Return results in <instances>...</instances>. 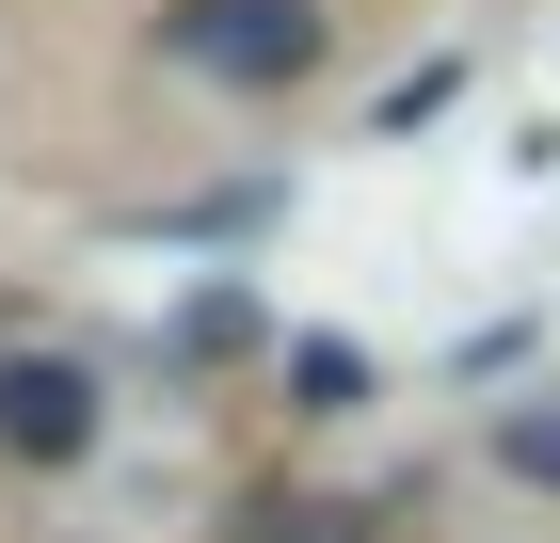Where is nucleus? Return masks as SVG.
<instances>
[{
  "mask_svg": "<svg viewBox=\"0 0 560 543\" xmlns=\"http://www.w3.org/2000/svg\"><path fill=\"white\" fill-rule=\"evenodd\" d=\"M176 64L192 81H304L320 64V0H176Z\"/></svg>",
  "mask_w": 560,
  "mask_h": 543,
  "instance_id": "f257e3e1",
  "label": "nucleus"
},
{
  "mask_svg": "<svg viewBox=\"0 0 560 543\" xmlns=\"http://www.w3.org/2000/svg\"><path fill=\"white\" fill-rule=\"evenodd\" d=\"M497 463H513L528 496H560V400H513V416H497Z\"/></svg>",
  "mask_w": 560,
  "mask_h": 543,
  "instance_id": "20e7f679",
  "label": "nucleus"
},
{
  "mask_svg": "<svg viewBox=\"0 0 560 543\" xmlns=\"http://www.w3.org/2000/svg\"><path fill=\"white\" fill-rule=\"evenodd\" d=\"M0 448H16V463H81V448H96V368H65V352H0Z\"/></svg>",
  "mask_w": 560,
  "mask_h": 543,
  "instance_id": "f03ea898",
  "label": "nucleus"
},
{
  "mask_svg": "<svg viewBox=\"0 0 560 543\" xmlns=\"http://www.w3.org/2000/svg\"><path fill=\"white\" fill-rule=\"evenodd\" d=\"M224 543H369V511H352V496H257Z\"/></svg>",
  "mask_w": 560,
  "mask_h": 543,
  "instance_id": "7ed1b4c3",
  "label": "nucleus"
},
{
  "mask_svg": "<svg viewBox=\"0 0 560 543\" xmlns=\"http://www.w3.org/2000/svg\"><path fill=\"white\" fill-rule=\"evenodd\" d=\"M289 383H304V400H320V416H337V400H369V368H352L337 335H304V352H289Z\"/></svg>",
  "mask_w": 560,
  "mask_h": 543,
  "instance_id": "39448f33",
  "label": "nucleus"
}]
</instances>
